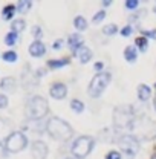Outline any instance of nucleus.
<instances>
[{"label": "nucleus", "instance_id": "nucleus-1", "mask_svg": "<svg viewBox=\"0 0 156 159\" xmlns=\"http://www.w3.org/2000/svg\"><path fill=\"white\" fill-rule=\"evenodd\" d=\"M46 132L49 133L51 138H54L55 141H61V142H66V141H69L74 136L72 125L67 121L58 118V116H52V118L48 119Z\"/></svg>", "mask_w": 156, "mask_h": 159}, {"label": "nucleus", "instance_id": "nucleus-2", "mask_svg": "<svg viewBox=\"0 0 156 159\" xmlns=\"http://www.w3.org/2000/svg\"><path fill=\"white\" fill-rule=\"evenodd\" d=\"M25 112H26V116L29 119L40 121V119H43L48 115V112H49V104H48L46 98H43V97H40V95H35V97H31V98L28 99Z\"/></svg>", "mask_w": 156, "mask_h": 159}, {"label": "nucleus", "instance_id": "nucleus-3", "mask_svg": "<svg viewBox=\"0 0 156 159\" xmlns=\"http://www.w3.org/2000/svg\"><path fill=\"white\" fill-rule=\"evenodd\" d=\"M94 145H95V139L92 138V136H89V135H81V136H78V138L74 141L72 147H71L72 158H75V159L87 158L89 153L92 152Z\"/></svg>", "mask_w": 156, "mask_h": 159}, {"label": "nucleus", "instance_id": "nucleus-4", "mask_svg": "<svg viewBox=\"0 0 156 159\" xmlns=\"http://www.w3.org/2000/svg\"><path fill=\"white\" fill-rule=\"evenodd\" d=\"M112 81V74L110 72H101L95 74V77L90 80L89 87H87V93L90 98H99L103 95V92L106 90V87L110 84Z\"/></svg>", "mask_w": 156, "mask_h": 159}, {"label": "nucleus", "instance_id": "nucleus-5", "mask_svg": "<svg viewBox=\"0 0 156 159\" xmlns=\"http://www.w3.org/2000/svg\"><path fill=\"white\" fill-rule=\"evenodd\" d=\"M119 150L127 156V158H135L139 152V141L133 135H121L117 141Z\"/></svg>", "mask_w": 156, "mask_h": 159}, {"label": "nucleus", "instance_id": "nucleus-6", "mask_svg": "<svg viewBox=\"0 0 156 159\" xmlns=\"http://www.w3.org/2000/svg\"><path fill=\"white\" fill-rule=\"evenodd\" d=\"M26 147H28V138L23 132H19V130L12 132L3 145V148L8 153H19L21 150H25Z\"/></svg>", "mask_w": 156, "mask_h": 159}, {"label": "nucleus", "instance_id": "nucleus-7", "mask_svg": "<svg viewBox=\"0 0 156 159\" xmlns=\"http://www.w3.org/2000/svg\"><path fill=\"white\" fill-rule=\"evenodd\" d=\"M113 122L117 127H132L133 124V113L130 112V107H118L113 113Z\"/></svg>", "mask_w": 156, "mask_h": 159}, {"label": "nucleus", "instance_id": "nucleus-8", "mask_svg": "<svg viewBox=\"0 0 156 159\" xmlns=\"http://www.w3.org/2000/svg\"><path fill=\"white\" fill-rule=\"evenodd\" d=\"M48 155H49V148H48L44 141H40V139L32 141V144H31V156H32V159H46Z\"/></svg>", "mask_w": 156, "mask_h": 159}, {"label": "nucleus", "instance_id": "nucleus-9", "mask_svg": "<svg viewBox=\"0 0 156 159\" xmlns=\"http://www.w3.org/2000/svg\"><path fill=\"white\" fill-rule=\"evenodd\" d=\"M49 95L54 99H64L67 95V86L64 83H54L51 87H49Z\"/></svg>", "mask_w": 156, "mask_h": 159}, {"label": "nucleus", "instance_id": "nucleus-10", "mask_svg": "<svg viewBox=\"0 0 156 159\" xmlns=\"http://www.w3.org/2000/svg\"><path fill=\"white\" fill-rule=\"evenodd\" d=\"M67 46H69V49L77 55V52L84 46V40H83V37H81V34H80V32L71 34L69 39H67Z\"/></svg>", "mask_w": 156, "mask_h": 159}, {"label": "nucleus", "instance_id": "nucleus-11", "mask_svg": "<svg viewBox=\"0 0 156 159\" xmlns=\"http://www.w3.org/2000/svg\"><path fill=\"white\" fill-rule=\"evenodd\" d=\"M29 55L34 57V58H40L46 54V46L41 40H34L31 44H29Z\"/></svg>", "mask_w": 156, "mask_h": 159}, {"label": "nucleus", "instance_id": "nucleus-12", "mask_svg": "<svg viewBox=\"0 0 156 159\" xmlns=\"http://www.w3.org/2000/svg\"><path fill=\"white\" fill-rule=\"evenodd\" d=\"M11 133H12V124L8 119L0 118V145H5Z\"/></svg>", "mask_w": 156, "mask_h": 159}, {"label": "nucleus", "instance_id": "nucleus-13", "mask_svg": "<svg viewBox=\"0 0 156 159\" xmlns=\"http://www.w3.org/2000/svg\"><path fill=\"white\" fill-rule=\"evenodd\" d=\"M0 89L3 92L14 93L16 89H17V80L14 78V77H5V78L0 81Z\"/></svg>", "mask_w": 156, "mask_h": 159}, {"label": "nucleus", "instance_id": "nucleus-14", "mask_svg": "<svg viewBox=\"0 0 156 159\" xmlns=\"http://www.w3.org/2000/svg\"><path fill=\"white\" fill-rule=\"evenodd\" d=\"M152 97V89H150V86H147V84H139L138 86V98L139 101H142V102H145V101H149Z\"/></svg>", "mask_w": 156, "mask_h": 159}, {"label": "nucleus", "instance_id": "nucleus-15", "mask_svg": "<svg viewBox=\"0 0 156 159\" xmlns=\"http://www.w3.org/2000/svg\"><path fill=\"white\" fill-rule=\"evenodd\" d=\"M124 58L129 63H135L138 60V49L135 44H129L126 49H124Z\"/></svg>", "mask_w": 156, "mask_h": 159}, {"label": "nucleus", "instance_id": "nucleus-16", "mask_svg": "<svg viewBox=\"0 0 156 159\" xmlns=\"http://www.w3.org/2000/svg\"><path fill=\"white\" fill-rule=\"evenodd\" d=\"M92 51L87 48V46H83L80 51L77 52V57L80 60V63H83V64H86V63H89L90 60H92Z\"/></svg>", "mask_w": 156, "mask_h": 159}, {"label": "nucleus", "instance_id": "nucleus-17", "mask_svg": "<svg viewBox=\"0 0 156 159\" xmlns=\"http://www.w3.org/2000/svg\"><path fill=\"white\" fill-rule=\"evenodd\" d=\"M16 12H17V6L16 5H6L2 9V19L5 21H9L11 19H14Z\"/></svg>", "mask_w": 156, "mask_h": 159}, {"label": "nucleus", "instance_id": "nucleus-18", "mask_svg": "<svg viewBox=\"0 0 156 159\" xmlns=\"http://www.w3.org/2000/svg\"><path fill=\"white\" fill-rule=\"evenodd\" d=\"M69 63H71L69 58H55V60H49L46 66H48L49 69H61V67L67 66Z\"/></svg>", "mask_w": 156, "mask_h": 159}, {"label": "nucleus", "instance_id": "nucleus-19", "mask_svg": "<svg viewBox=\"0 0 156 159\" xmlns=\"http://www.w3.org/2000/svg\"><path fill=\"white\" fill-rule=\"evenodd\" d=\"M25 28H26V21L23 19H16L11 21V31L12 32H16V34H20V32H23L25 31Z\"/></svg>", "mask_w": 156, "mask_h": 159}, {"label": "nucleus", "instance_id": "nucleus-20", "mask_svg": "<svg viewBox=\"0 0 156 159\" xmlns=\"http://www.w3.org/2000/svg\"><path fill=\"white\" fill-rule=\"evenodd\" d=\"M74 26H75V29L78 32H83V31L87 29V21H86V19L83 16H77L74 19Z\"/></svg>", "mask_w": 156, "mask_h": 159}, {"label": "nucleus", "instance_id": "nucleus-21", "mask_svg": "<svg viewBox=\"0 0 156 159\" xmlns=\"http://www.w3.org/2000/svg\"><path fill=\"white\" fill-rule=\"evenodd\" d=\"M135 46H136V49L139 52H145L147 49H149V40L145 39V37H136L135 39Z\"/></svg>", "mask_w": 156, "mask_h": 159}, {"label": "nucleus", "instance_id": "nucleus-22", "mask_svg": "<svg viewBox=\"0 0 156 159\" xmlns=\"http://www.w3.org/2000/svg\"><path fill=\"white\" fill-rule=\"evenodd\" d=\"M17 12H20V14H26L28 11H31V8H32V2H29V0H21V2H19L17 5Z\"/></svg>", "mask_w": 156, "mask_h": 159}, {"label": "nucleus", "instance_id": "nucleus-23", "mask_svg": "<svg viewBox=\"0 0 156 159\" xmlns=\"http://www.w3.org/2000/svg\"><path fill=\"white\" fill-rule=\"evenodd\" d=\"M17 41H19V34H16L12 31H9L5 35V44L6 46H14V44H17Z\"/></svg>", "mask_w": 156, "mask_h": 159}, {"label": "nucleus", "instance_id": "nucleus-24", "mask_svg": "<svg viewBox=\"0 0 156 159\" xmlns=\"http://www.w3.org/2000/svg\"><path fill=\"white\" fill-rule=\"evenodd\" d=\"M2 60L6 63H16L19 60V55L16 51H6L5 54H2Z\"/></svg>", "mask_w": 156, "mask_h": 159}, {"label": "nucleus", "instance_id": "nucleus-25", "mask_svg": "<svg viewBox=\"0 0 156 159\" xmlns=\"http://www.w3.org/2000/svg\"><path fill=\"white\" fill-rule=\"evenodd\" d=\"M117 32H119V29H118V26L115 25V23L106 25V26L103 28V34H104V35H109V37H112V35H115Z\"/></svg>", "mask_w": 156, "mask_h": 159}, {"label": "nucleus", "instance_id": "nucleus-26", "mask_svg": "<svg viewBox=\"0 0 156 159\" xmlns=\"http://www.w3.org/2000/svg\"><path fill=\"white\" fill-rule=\"evenodd\" d=\"M71 109L75 112V113H81L83 110H84V102L83 101H80V99H72L71 101Z\"/></svg>", "mask_w": 156, "mask_h": 159}, {"label": "nucleus", "instance_id": "nucleus-27", "mask_svg": "<svg viewBox=\"0 0 156 159\" xmlns=\"http://www.w3.org/2000/svg\"><path fill=\"white\" fill-rule=\"evenodd\" d=\"M31 34H32V37H34L35 40H40L41 37H43V31H41V28H40V26H32Z\"/></svg>", "mask_w": 156, "mask_h": 159}, {"label": "nucleus", "instance_id": "nucleus-28", "mask_svg": "<svg viewBox=\"0 0 156 159\" xmlns=\"http://www.w3.org/2000/svg\"><path fill=\"white\" fill-rule=\"evenodd\" d=\"M132 32H133V26L132 25H127V26L121 28V31H119V34L122 37H129V35H132Z\"/></svg>", "mask_w": 156, "mask_h": 159}, {"label": "nucleus", "instance_id": "nucleus-29", "mask_svg": "<svg viewBox=\"0 0 156 159\" xmlns=\"http://www.w3.org/2000/svg\"><path fill=\"white\" fill-rule=\"evenodd\" d=\"M104 19H106V11H98L97 14L94 16L92 21H94V23H101Z\"/></svg>", "mask_w": 156, "mask_h": 159}, {"label": "nucleus", "instance_id": "nucleus-30", "mask_svg": "<svg viewBox=\"0 0 156 159\" xmlns=\"http://www.w3.org/2000/svg\"><path fill=\"white\" fill-rule=\"evenodd\" d=\"M141 34H142V37H145V39H153V40H156V29L141 31Z\"/></svg>", "mask_w": 156, "mask_h": 159}, {"label": "nucleus", "instance_id": "nucleus-31", "mask_svg": "<svg viewBox=\"0 0 156 159\" xmlns=\"http://www.w3.org/2000/svg\"><path fill=\"white\" fill-rule=\"evenodd\" d=\"M138 5H139L138 0H127V2H126V8H127L129 11H135L138 8Z\"/></svg>", "mask_w": 156, "mask_h": 159}, {"label": "nucleus", "instance_id": "nucleus-32", "mask_svg": "<svg viewBox=\"0 0 156 159\" xmlns=\"http://www.w3.org/2000/svg\"><path fill=\"white\" fill-rule=\"evenodd\" d=\"M8 97L5 93H0V109H6L8 107Z\"/></svg>", "mask_w": 156, "mask_h": 159}, {"label": "nucleus", "instance_id": "nucleus-33", "mask_svg": "<svg viewBox=\"0 0 156 159\" xmlns=\"http://www.w3.org/2000/svg\"><path fill=\"white\" fill-rule=\"evenodd\" d=\"M106 159H121V153H118V152H109L106 155Z\"/></svg>", "mask_w": 156, "mask_h": 159}, {"label": "nucleus", "instance_id": "nucleus-34", "mask_svg": "<svg viewBox=\"0 0 156 159\" xmlns=\"http://www.w3.org/2000/svg\"><path fill=\"white\" fill-rule=\"evenodd\" d=\"M103 67H104V63H103V61H97L95 66H94V69H95L97 74H101V72H103Z\"/></svg>", "mask_w": 156, "mask_h": 159}, {"label": "nucleus", "instance_id": "nucleus-35", "mask_svg": "<svg viewBox=\"0 0 156 159\" xmlns=\"http://www.w3.org/2000/svg\"><path fill=\"white\" fill-rule=\"evenodd\" d=\"M63 43H64V41H63L61 39H60V40H55V41H54V44H52V49H55V51L61 49V48H63Z\"/></svg>", "mask_w": 156, "mask_h": 159}, {"label": "nucleus", "instance_id": "nucleus-36", "mask_svg": "<svg viewBox=\"0 0 156 159\" xmlns=\"http://www.w3.org/2000/svg\"><path fill=\"white\" fill-rule=\"evenodd\" d=\"M103 5H104V6H106V8H109V6H110V5H112V2H110V0H109V2H107V0H106V2H103Z\"/></svg>", "mask_w": 156, "mask_h": 159}, {"label": "nucleus", "instance_id": "nucleus-37", "mask_svg": "<svg viewBox=\"0 0 156 159\" xmlns=\"http://www.w3.org/2000/svg\"><path fill=\"white\" fill-rule=\"evenodd\" d=\"M64 159H75V158H64Z\"/></svg>", "mask_w": 156, "mask_h": 159}, {"label": "nucleus", "instance_id": "nucleus-38", "mask_svg": "<svg viewBox=\"0 0 156 159\" xmlns=\"http://www.w3.org/2000/svg\"><path fill=\"white\" fill-rule=\"evenodd\" d=\"M155 109H156V98H155Z\"/></svg>", "mask_w": 156, "mask_h": 159}, {"label": "nucleus", "instance_id": "nucleus-39", "mask_svg": "<svg viewBox=\"0 0 156 159\" xmlns=\"http://www.w3.org/2000/svg\"><path fill=\"white\" fill-rule=\"evenodd\" d=\"M155 89H156V83H155Z\"/></svg>", "mask_w": 156, "mask_h": 159}]
</instances>
